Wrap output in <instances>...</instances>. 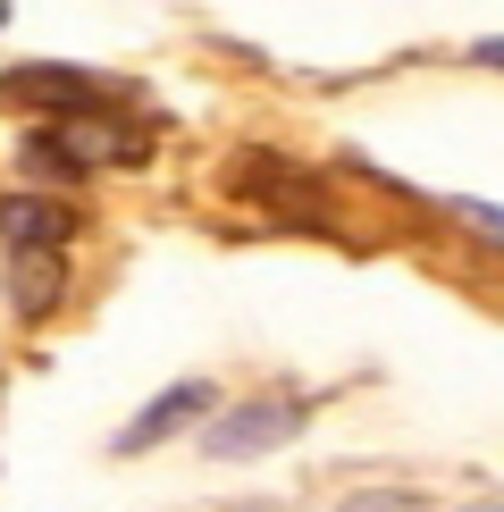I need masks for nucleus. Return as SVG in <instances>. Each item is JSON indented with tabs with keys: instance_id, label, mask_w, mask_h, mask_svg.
Instances as JSON below:
<instances>
[{
	"instance_id": "0eeeda50",
	"label": "nucleus",
	"mask_w": 504,
	"mask_h": 512,
	"mask_svg": "<svg viewBox=\"0 0 504 512\" xmlns=\"http://www.w3.org/2000/svg\"><path fill=\"white\" fill-rule=\"evenodd\" d=\"M336 512H420V496L412 487H362V496H345Z\"/></svg>"
},
{
	"instance_id": "f257e3e1",
	"label": "nucleus",
	"mask_w": 504,
	"mask_h": 512,
	"mask_svg": "<svg viewBox=\"0 0 504 512\" xmlns=\"http://www.w3.org/2000/svg\"><path fill=\"white\" fill-rule=\"evenodd\" d=\"M294 429H303V403L294 395H252V403H236V412H219L202 429V454L210 462H252V454H278Z\"/></svg>"
},
{
	"instance_id": "39448f33",
	"label": "nucleus",
	"mask_w": 504,
	"mask_h": 512,
	"mask_svg": "<svg viewBox=\"0 0 504 512\" xmlns=\"http://www.w3.org/2000/svg\"><path fill=\"white\" fill-rule=\"evenodd\" d=\"M9 93L17 101H68V110H101L110 101V84H93V76H68V68H26V76H9Z\"/></svg>"
},
{
	"instance_id": "9d476101",
	"label": "nucleus",
	"mask_w": 504,
	"mask_h": 512,
	"mask_svg": "<svg viewBox=\"0 0 504 512\" xmlns=\"http://www.w3.org/2000/svg\"><path fill=\"white\" fill-rule=\"evenodd\" d=\"M471 512H504V504H471Z\"/></svg>"
},
{
	"instance_id": "6e6552de",
	"label": "nucleus",
	"mask_w": 504,
	"mask_h": 512,
	"mask_svg": "<svg viewBox=\"0 0 504 512\" xmlns=\"http://www.w3.org/2000/svg\"><path fill=\"white\" fill-rule=\"evenodd\" d=\"M454 219H462V227H479V236H496V244H504V210H496V202H454Z\"/></svg>"
},
{
	"instance_id": "423d86ee",
	"label": "nucleus",
	"mask_w": 504,
	"mask_h": 512,
	"mask_svg": "<svg viewBox=\"0 0 504 512\" xmlns=\"http://www.w3.org/2000/svg\"><path fill=\"white\" fill-rule=\"evenodd\" d=\"M26 269V311H51L59 303V286H68V277H59V252H42V261H17Z\"/></svg>"
},
{
	"instance_id": "1a4fd4ad",
	"label": "nucleus",
	"mask_w": 504,
	"mask_h": 512,
	"mask_svg": "<svg viewBox=\"0 0 504 512\" xmlns=\"http://www.w3.org/2000/svg\"><path fill=\"white\" fill-rule=\"evenodd\" d=\"M479 59H488V68H504V42H479Z\"/></svg>"
},
{
	"instance_id": "20e7f679",
	"label": "nucleus",
	"mask_w": 504,
	"mask_h": 512,
	"mask_svg": "<svg viewBox=\"0 0 504 512\" xmlns=\"http://www.w3.org/2000/svg\"><path fill=\"white\" fill-rule=\"evenodd\" d=\"M202 412H219V395H210L202 378H177V387H168L160 403H143V412L126 420V429H118L110 445H118V454H143V445H160V437H177L185 420H202Z\"/></svg>"
},
{
	"instance_id": "7ed1b4c3",
	"label": "nucleus",
	"mask_w": 504,
	"mask_h": 512,
	"mask_svg": "<svg viewBox=\"0 0 504 512\" xmlns=\"http://www.w3.org/2000/svg\"><path fill=\"white\" fill-rule=\"evenodd\" d=\"M51 152H68L76 168L84 160H152V135H143L135 118H101V110H84V118H59V135H42Z\"/></svg>"
},
{
	"instance_id": "f03ea898",
	"label": "nucleus",
	"mask_w": 504,
	"mask_h": 512,
	"mask_svg": "<svg viewBox=\"0 0 504 512\" xmlns=\"http://www.w3.org/2000/svg\"><path fill=\"white\" fill-rule=\"evenodd\" d=\"M76 236V210L51 202V194H0V244L17 252V261H42V252H59Z\"/></svg>"
}]
</instances>
